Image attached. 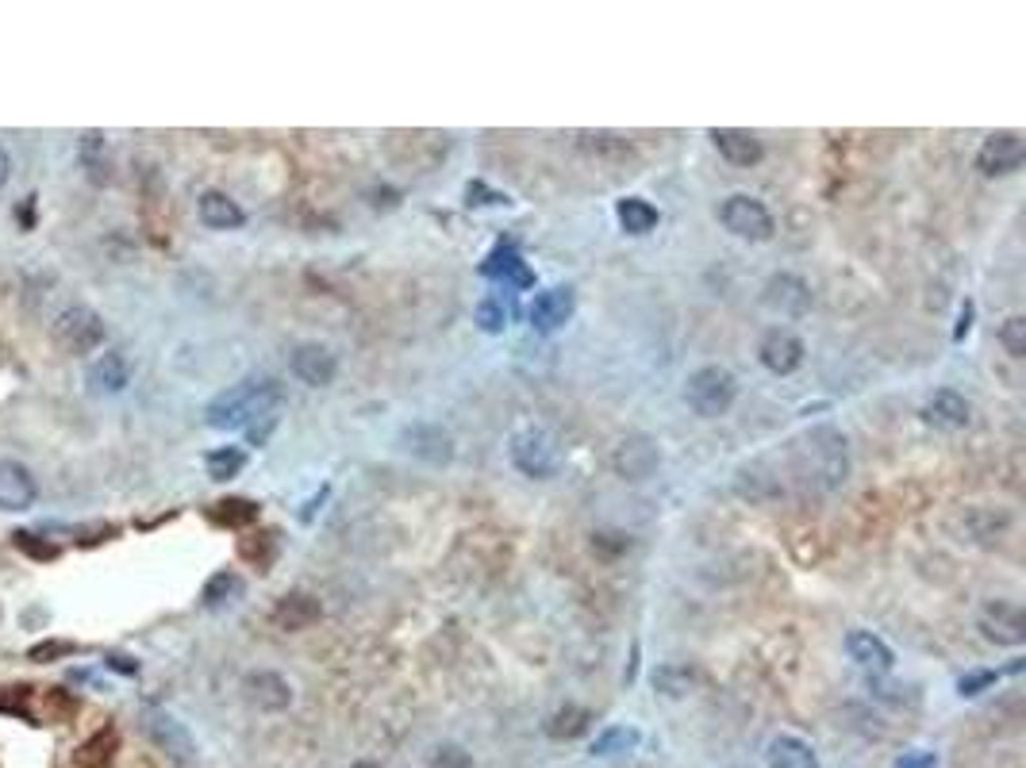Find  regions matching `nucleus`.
<instances>
[{
	"label": "nucleus",
	"mask_w": 1026,
	"mask_h": 768,
	"mask_svg": "<svg viewBox=\"0 0 1026 768\" xmlns=\"http://www.w3.org/2000/svg\"><path fill=\"white\" fill-rule=\"evenodd\" d=\"M796 470L815 492H839L850 480V442L839 427L819 423L796 442Z\"/></svg>",
	"instance_id": "1"
},
{
	"label": "nucleus",
	"mask_w": 1026,
	"mask_h": 768,
	"mask_svg": "<svg viewBox=\"0 0 1026 768\" xmlns=\"http://www.w3.org/2000/svg\"><path fill=\"white\" fill-rule=\"evenodd\" d=\"M281 400H285V389H281L273 377L239 380V385L223 389L220 397L208 400V407H204V423H208V427H216V430L251 427V423L273 415V407H278Z\"/></svg>",
	"instance_id": "2"
},
{
	"label": "nucleus",
	"mask_w": 1026,
	"mask_h": 768,
	"mask_svg": "<svg viewBox=\"0 0 1026 768\" xmlns=\"http://www.w3.org/2000/svg\"><path fill=\"white\" fill-rule=\"evenodd\" d=\"M738 400V377L726 365H700L684 377V404L700 419H719Z\"/></svg>",
	"instance_id": "3"
},
{
	"label": "nucleus",
	"mask_w": 1026,
	"mask_h": 768,
	"mask_svg": "<svg viewBox=\"0 0 1026 768\" xmlns=\"http://www.w3.org/2000/svg\"><path fill=\"white\" fill-rule=\"evenodd\" d=\"M719 223L731 231L734 239H746V243H769L777 231L773 211L749 193H734L719 204Z\"/></svg>",
	"instance_id": "4"
},
{
	"label": "nucleus",
	"mask_w": 1026,
	"mask_h": 768,
	"mask_svg": "<svg viewBox=\"0 0 1026 768\" xmlns=\"http://www.w3.org/2000/svg\"><path fill=\"white\" fill-rule=\"evenodd\" d=\"M105 339H108L105 319L85 304L65 307L62 316L54 319V342L65 350V354L85 357V354H93V350L105 346Z\"/></svg>",
	"instance_id": "5"
},
{
	"label": "nucleus",
	"mask_w": 1026,
	"mask_h": 768,
	"mask_svg": "<svg viewBox=\"0 0 1026 768\" xmlns=\"http://www.w3.org/2000/svg\"><path fill=\"white\" fill-rule=\"evenodd\" d=\"M508 458H512L515 470H520L523 477H530V480H550L558 473L554 438L546 435V430H538V427L515 430L512 442H508Z\"/></svg>",
	"instance_id": "6"
},
{
	"label": "nucleus",
	"mask_w": 1026,
	"mask_h": 768,
	"mask_svg": "<svg viewBox=\"0 0 1026 768\" xmlns=\"http://www.w3.org/2000/svg\"><path fill=\"white\" fill-rule=\"evenodd\" d=\"M611 470H615V477L631 480V485H643V480H650L654 473L661 470L658 438L646 435V430L627 435L620 446H615V453H611Z\"/></svg>",
	"instance_id": "7"
},
{
	"label": "nucleus",
	"mask_w": 1026,
	"mask_h": 768,
	"mask_svg": "<svg viewBox=\"0 0 1026 768\" xmlns=\"http://www.w3.org/2000/svg\"><path fill=\"white\" fill-rule=\"evenodd\" d=\"M400 450L412 453L416 461H424V465H450L457 453L454 446V435H450L442 423H407V427H400Z\"/></svg>",
	"instance_id": "8"
},
{
	"label": "nucleus",
	"mask_w": 1026,
	"mask_h": 768,
	"mask_svg": "<svg viewBox=\"0 0 1026 768\" xmlns=\"http://www.w3.org/2000/svg\"><path fill=\"white\" fill-rule=\"evenodd\" d=\"M977 626L988 642H996V646H1023L1026 642L1023 607L1011 604V599H988V604L980 607Z\"/></svg>",
	"instance_id": "9"
},
{
	"label": "nucleus",
	"mask_w": 1026,
	"mask_h": 768,
	"mask_svg": "<svg viewBox=\"0 0 1026 768\" xmlns=\"http://www.w3.org/2000/svg\"><path fill=\"white\" fill-rule=\"evenodd\" d=\"M147 734H150V742H155L158 749H162L166 757L173 760V765H181V768H193L196 765L193 734H188L185 722L173 719L170 711H150L147 715Z\"/></svg>",
	"instance_id": "10"
},
{
	"label": "nucleus",
	"mask_w": 1026,
	"mask_h": 768,
	"mask_svg": "<svg viewBox=\"0 0 1026 768\" xmlns=\"http://www.w3.org/2000/svg\"><path fill=\"white\" fill-rule=\"evenodd\" d=\"M289 369H293V377L301 380V385H308V389H327V385H334V377H339V357H334V350L323 346V342H301V346L289 354Z\"/></svg>",
	"instance_id": "11"
},
{
	"label": "nucleus",
	"mask_w": 1026,
	"mask_h": 768,
	"mask_svg": "<svg viewBox=\"0 0 1026 768\" xmlns=\"http://www.w3.org/2000/svg\"><path fill=\"white\" fill-rule=\"evenodd\" d=\"M573 312H577V296H573V289L570 284H554V289H542L535 300H530L527 319L538 334H554L570 324Z\"/></svg>",
	"instance_id": "12"
},
{
	"label": "nucleus",
	"mask_w": 1026,
	"mask_h": 768,
	"mask_svg": "<svg viewBox=\"0 0 1026 768\" xmlns=\"http://www.w3.org/2000/svg\"><path fill=\"white\" fill-rule=\"evenodd\" d=\"M1023 158H1026L1023 135H1018V131H996V135H988L985 143H980L977 170L985 173V178H1007V173H1015L1018 166H1023Z\"/></svg>",
	"instance_id": "13"
},
{
	"label": "nucleus",
	"mask_w": 1026,
	"mask_h": 768,
	"mask_svg": "<svg viewBox=\"0 0 1026 768\" xmlns=\"http://www.w3.org/2000/svg\"><path fill=\"white\" fill-rule=\"evenodd\" d=\"M731 488L742 503H754V508H769V503H777L784 496V485L777 480V473L769 470L766 461H746V465H738Z\"/></svg>",
	"instance_id": "14"
},
{
	"label": "nucleus",
	"mask_w": 1026,
	"mask_h": 768,
	"mask_svg": "<svg viewBox=\"0 0 1026 768\" xmlns=\"http://www.w3.org/2000/svg\"><path fill=\"white\" fill-rule=\"evenodd\" d=\"M766 307L784 319H799L811 312V284L796 273H773L766 281Z\"/></svg>",
	"instance_id": "15"
},
{
	"label": "nucleus",
	"mask_w": 1026,
	"mask_h": 768,
	"mask_svg": "<svg viewBox=\"0 0 1026 768\" xmlns=\"http://www.w3.org/2000/svg\"><path fill=\"white\" fill-rule=\"evenodd\" d=\"M243 696H246V704L258 707V711L278 715V711H285V707L293 704V684H289L281 672L258 669V672H246Z\"/></svg>",
	"instance_id": "16"
},
{
	"label": "nucleus",
	"mask_w": 1026,
	"mask_h": 768,
	"mask_svg": "<svg viewBox=\"0 0 1026 768\" xmlns=\"http://www.w3.org/2000/svg\"><path fill=\"white\" fill-rule=\"evenodd\" d=\"M923 423L927 427H935V430H945V435H957V430H965L969 427V419H973V407H969V400L962 397V392H953V389H938L935 397L923 404Z\"/></svg>",
	"instance_id": "17"
},
{
	"label": "nucleus",
	"mask_w": 1026,
	"mask_h": 768,
	"mask_svg": "<svg viewBox=\"0 0 1026 768\" xmlns=\"http://www.w3.org/2000/svg\"><path fill=\"white\" fill-rule=\"evenodd\" d=\"M39 496V480L24 461H0V511H27Z\"/></svg>",
	"instance_id": "18"
},
{
	"label": "nucleus",
	"mask_w": 1026,
	"mask_h": 768,
	"mask_svg": "<svg viewBox=\"0 0 1026 768\" xmlns=\"http://www.w3.org/2000/svg\"><path fill=\"white\" fill-rule=\"evenodd\" d=\"M804 354H807L804 342H799L792 331H784V327L769 331L766 339H761V346H758L761 365H766L773 377H792V373L804 365Z\"/></svg>",
	"instance_id": "19"
},
{
	"label": "nucleus",
	"mask_w": 1026,
	"mask_h": 768,
	"mask_svg": "<svg viewBox=\"0 0 1026 768\" xmlns=\"http://www.w3.org/2000/svg\"><path fill=\"white\" fill-rule=\"evenodd\" d=\"M269 619H273L278 631L301 634L323 619V604H319L316 596H308V592H289V596H281L278 607L269 611Z\"/></svg>",
	"instance_id": "20"
},
{
	"label": "nucleus",
	"mask_w": 1026,
	"mask_h": 768,
	"mask_svg": "<svg viewBox=\"0 0 1026 768\" xmlns=\"http://www.w3.org/2000/svg\"><path fill=\"white\" fill-rule=\"evenodd\" d=\"M481 277L504 284V289H530V284H535V269L523 261V254L515 251V246H497V251L481 261Z\"/></svg>",
	"instance_id": "21"
},
{
	"label": "nucleus",
	"mask_w": 1026,
	"mask_h": 768,
	"mask_svg": "<svg viewBox=\"0 0 1026 768\" xmlns=\"http://www.w3.org/2000/svg\"><path fill=\"white\" fill-rule=\"evenodd\" d=\"M711 143H716V150L723 154L731 166H758L761 158H766V146H761V138L754 135V131H742V127H716L711 131Z\"/></svg>",
	"instance_id": "22"
},
{
	"label": "nucleus",
	"mask_w": 1026,
	"mask_h": 768,
	"mask_svg": "<svg viewBox=\"0 0 1026 768\" xmlns=\"http://www.w3.org/2000/svg\"><path fill=\"white\" fill-rule=\"evenodd\" d=\"M846 654H850V661H857L862 669H872V672H892V665H896L892 646H888L884 638H877L872 631H850L846 634Z\"/></svg>",
	"instance_id": "23"
},
{
	"label": "nucleus",
	"mask_w": 1026,
	"mask_h": 768,
	"mask_svg": "<svg viewBox=\"0 0 1026 768\" xmlns=\"http://www.w3.org/2000/svg\"><path fill=\"white\" fill-rule=\"evenodd\" d=\"M196 216H200L204 227H212V231H235V227L246 223V211L239 208L228 193H216V188L200 193V200H196Z\"/></svg>",
	"instance_id": "24"
},
{
	"label": "nucleus",
	"mask_w": 1026,
	"mask_h": 768,
	"mask_svg": "<svg viewBox=\"0 0 1026 768\" xmlns=\"http://www.w3.org/2000/svg\"><path fill=\"white\" fill-rule=\"evenodd\" d=\"M696 684H700V672H696L693 665H684V661H665V665H658V669H654V692H658V696H665V699L693 696Z\"/></svg>",
	"instance_id": "25"
},
{
	"label": "nucleus",
	"mask_w": 1026,
	"mask_h": 768,
	"mask_svg": "<svg viewBox=\"0 0 1026 768\" xmlns=\"http://www.w3.org/2000/svg\"><path fill=\"white\" fill-rule=\"evenodd\" d=\"M769 768H819V757L815 749L796 734H777L766 749Z\"/></svg>",
	"instance_id": "26"
},
{
	"label": "nucleus",
	"mask_w": 1026,
	"mask_h": 768,
	"mask_svg": "<svg viewBox=\"0 0 1026 768\" xmlns=\"http://www.w3.org/2000/svg\"><path fill=\"white\" fill-rule=\"evenodd\" d=\"M615 219H620L627 235H650L654 227L661 223V211L650 200H643V196H623V200H615Z\"/></svg>",
	"instance_id": "27"
},
{
	"label": "nucleus",
	"mask_w": 1026,
	"mask_h": 768,
	"mask_svg": "<svg viewBox=\"0 0 1026 768\" xmlns=\"http://www.w3.org/2000/svg\"><path fill=\"white\" fill-rule=\"evenodd\" d=\"M127 377H131L127 357H123L120 350H105L89 369V385L97 392H123L127 389Z\"/></svg>",
	"instance_id": "28"
},
{
	"label": "nucleus",
	"mask_w": 1026,
	"mask_h": 768,
	"mask_svg": "<svg viewBox=\"0 0 1026 768\" xmlns=\"http://www.w3.org/2000/svg\"><path fill=\"white\" fill-rule=\"evenodd\" d=\"M593 727V711L588 707H581V704H565V707H558L550 719H546V737L550 742H573V737H581L585 730Z\"/></svg>",
	"instance_id": "29"
},
{
	"label": "nucleus",
	"mask_w": 1026,
	"mask_h": 768,
	"mask_svg": "<svg viewBox=\"0 0 1026 768\" xmlns=\"http://www.w3.org/2000/svg\"><path fill=\"white\" fill-rule=\"evenodd\" d=\"M115 749H120V730L105 727V730H97L89 742L77 745L74 760H77V768H105L108 760L115 757Z\"/></svg>",
	"instance_id": "30"
},
{
	"label": "nucleus",
	"mask_w": 1026,
	"mask_h": 768,
	"mask_svg": "<svg viewBox=\"0 0 1026 768\" xmlns=\"http://www.w3.org/2000/svg\"><path fill=\"white\" fill-rule=\"evenodd\" d=\"M638 742H643L638 727H608L603 734H596L588 753H593V757H623V753H635Z\"/></svg>",
	"instance_id": "31"
},
{
	"label": "nucleus",
	"mask_w": 1026,
	"mask_h": 768,
	"mask_svg": "<svg viewBox=\"0 0 1026 768\" xmlns=\"http://www.w3.org/2000/svg\"><path fill=\"white\" fill-rule=\"evenodd\" d=\"M254 519H258V503L243 500V496H228V500H220L212 508V523L216 526H231V531H239V526H251Z\"/></svg>",
	"instance_id": "32"
},
{
	"label": "nucleus",
	"mask_w": 1026,
	"mask_h": 768,
	"mask_svg": "<svg viewBox=\"0 0 1026 768\" xmlns=\"http://www.w3.org/2000/svg\"><path fill=\"white\" fill-rule=\"evenodd\" d=\"M204 470H208V477L212 480L239 477V473L246 470V450H239V446H220V450H212L208 458H204Z\"/></svg>",
	"instance_id": "33"
},
{
	"label": "nucleus",
	"mask_w": 1026,
	"mask_h": 768,
	"mask_svg": "<svg viewBox=\"0 0 1026 768\" xmlns=\"http://www.w3.org/2000/svg\"><path fill=\"white\" fill-rule=\"evenodd\" d=\"M243 596V576L239 573H216L212 581L204 584V592H200V599H204V607H228V604H235V599Z\"/></svg>",
	"instance_id": "34"
},
{
	"label": "nucleus",
	"mask_w": 1026,
	"mask_h": 768,
	"mask_svg": "<svg viewBox=\"0 0 1026 768\" xmlns=\"http://www.w3.org/2000/svg\"><path fill=\"white\" fill-rule=\"evenodd\" d=\"M508 319H512V307H508L500 296H485L481 304L473 307V324L481 327L485 334H504Z\"/></svg>",
	"instance_id": "35"
},
{
	"label": "nucleus",
	"mask_w": 1026,
	"mask_h": 768,
	"mask_svg": "<svg viewBox=\"0 0 1026 768\" xmlns=\"http://www.w3.org/2000/svg\"><path fill=\"white\" fill-rule=\"evenodd\" d=\"M581 150L593 154V158H631V143L623 135H608V131H596V135H581Z\"/></svg>",
	"instance_id": "36"
},
{
	"label": "nucleus",
	"mask_w": 1026,
	"mask_h": 768,
	"mask_svg": "<svg viewBox=\"0 0 1026 768\" xmlns=\"http://www.w3.org/2000/svg\"><path fill=\"white\" fill-rule=\"evenodd\" d=\"M239 553H243L246 561H254L258 569H266L269 561H273V553H278V534L273 531L254 534V538H246V543L239 546Z\"/></svg>",
	"instance_id": "37"
},
{
	"label": "nucleus",
	"mask_w": 1026,
	"mask_h": 768,
	"mask_svg": "<svg viewBox=\"0 0 1026 768\" xmlns=\"http://www.w3.org/2000/svg\"><path fill=\"white\" fill-rule=\"evenodd\" d=\"M1000 342H1003V350H1007L1011 357H1023L1026 354V316H1007V319H1003Z\"/></svg>",
	"instance_id": "38"
},
{
	"label": "nucleus",
	"mask_w": 1026,
	"mask_h": 768,
	"mask_svg": "<svg viewBox=\"0 0 1026 768\" xmlns=\"http://www.w3.org/2000/svg\"><path fill=\"white\" fill-rule=\"evenodd\" d=\"M427 768H477V765H473V753L465 749V745L447 742V745H439V749L431 753V765H427Z\"/></svg>",
	"instance_id": "39"
},
{
	"label": "nucleus",
	"mask_w": 1026,
	"mask_h": 768,
	"mask_svg": "<svg viewBox=\"0 0 1026 768\" xmlns=\"http://www.w3.org/2000/svg\"><path fill=\"white\" fill-rule=\"evenodd\" d=\"M74 642H62V638H47L39 642V646L27 649V661H39V665H50V661H62V657L74 654Z\"/></svg>",
	"instance_id": "40"
},
{
	"label": "nucleus",
	"mask_w": 1026,
	"mask_h": 768,
	"mask_svg": "<svg viewBox=\"0 0 1026 768\" xmlns=\"http://www.w3.org/2000/svg\"><path fill=\"white\" fill-rule=\"evenodd\" d=\"M1003 672H996V669H980V672H969V676H962L957 680V696H965V699H973V696H980L985 687H992L996 680H1000Z\"/></svg>",
	"instance_id": "41"
},
{
	"label": "nucleus",
	"mask_w": 1026,
	"mask_h": 768,
	"mask_svg": "<svg viewBox=\"0 0 1026 768\" xmlns=\"http://www.w3.org/2000/svg\"><path fill=\"white\" fill-rule=\"evenodd\" d=\"M32 692H35V687H24V684L9 687V692L0 696V711L20 715V719H32V707H27V704H32Z\"/></svg>",
	"instance_id": "42"
},
{
	"label": "nucleus",
	"mask_w": 1026,
	"mask_h": 768,
	"mask_svg": "<svg viewBox=\"0 0 1026 768\" xmlns=\"http://www.w3.org/2000/svg\"><path fill=\"white\" fill-rule=\"evenodd\" d=\"M74 711H77L74 699L65 696L62 687H50V692H47V711H42V719H47V722H62V719H70Z\"/></svg>",
	"instance_id": "43"
},
{
	"label": "nucleus",
	"mask_w": 1026,
	"mask_h": 768,
	"mask_svg": "<svg viewBox=\"0 0 1026 768\" xmlns=\"http://www.w3.org/2000/svg\"><path fill=\"white\" fill-rule=\"evenodd\" d=\"M16 546L24 553H32V558H39V561H50V558H58V553H62L54 543H39V534H27V531L16 534Z\"/></svg>",
	"instance_id": "44"
},
{
	"label": "nucleus",
	"mask_w": 1026,
	"mask_h": 768,
	"mask_svg": "<svg viewBox=\"0 0 1026 768\" xmlns=\"http://www.w3.org/2000/svg\"><path fill=\"white\" fill-rule=\"evenodd\" d=\"M465 196H469L465 204H512V196L492 193V188L485 185V181H469V185H465Z\"/></svg>",
	"instance_id": "45"
},
{
	"label": "nucleus",
	"mask_w": 1026,
	"mask_h": 768,
	"mask_svg": "<svg viewBox=\"0 0 1026 768\" xmlns=\"http://www.w3.org/2000/svg\"><path fill=\"white\" fill-rule=\"evenodd\" d=\"M593 550L615 558V553L631 550V538H627V534H593Z\"/></svg>",
	"instance_id": "46"
},
{
	"label": "nucleus",
	"mask_w": 1026,
	"mask_h": 768,
	"mask_svg": "<svg viewBox=\"0 0 1026 768\" xmlns=\"http://www.w3.org/2000/svg\"><path fill=\"white\" fill-rule=\"evenodd\" d=\"M973 316H977V307H973V300H965L962 312H957V327H953V342H962L973 331Z\"/></svg>",
	"instance_id": "47"
},
{
	"label": "nucleus",
	"mask_w": 1026,
	"mask_h": 768,
	"mask_svg": "<svg viewBox=\"0 0 1026 768\" xmlns=\"http://www.w3.org/2000/svg\"><path fill=\"white\" fill-rule=\"evenodd\" d=\"M273 427H278V415H266L261 423H251V442L261 446V442L269 438V430H273Z\"/></svg>",
	"instance_id": "48"
},
{
	"label": "nucleus",
	"mask_w": 1026,
	"mask_h": 768,
	"mask_svg": "<svg viewBox=\"0 0 1026 768\" xmlns=\"http://www.w3.org/2000/svg\"><path fill=\"white\" fill-rule=\"evenodd\" d=\"M896 768H935V753H907Z\"/></svg>",
	"instance_id": "49"
},
{
	"label": "nucleus",
	"mask_w": 1026,
	"mask_h": 768,
	"mask_svg": "<svg viewBox=\"0 0 1026 768\" xmlns=\"http://www.w3.org/2000/svg\"><path fill=\"white\" fill-rule=\"evenodd\" d=\"M9 178H12V154L0 146V188L9 185Z\"/></svg>",
	"instance_id": "50"
},
{
	"label": "nucleus",
	"mask_w": 1026,
	"mask_h": 768,
	"mask_svg": "<svg viewBox=\"0 0 1026 768\" xmlns=\"http://www.w3.org/2000/svg\"><path fill=\"white\" fill-rule=\"evenodd\" d=\"M108 665H112L115 672H139V665L131 661V657H108Z\"/></svg>",
	"instance_id": "51"
},
{
	"label": "nucleus",
	"mask_w": 1026,
	"mask_h": 768,
	"mask_svg": "<svg viewBox=\"0 0 1026 768\" xmlns=\"http://www.w3.org/2000/svg\"><path fill=\"white\" fill-rule=\"evenodd\" d=\"M351 768H384V765H377V760H358V765H351Z\"/></svg>",
	"instance_id": "52"
}]
</instances>
